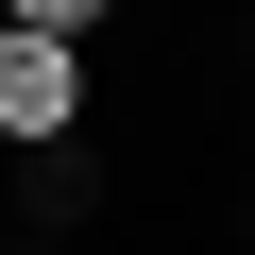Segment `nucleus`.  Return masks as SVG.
I'll return each instance as SVG.
<instances>
[{"instance_id": "nucleus-3", "label": "nucleus", "mask_w": 255, "mask_h": 255, "mask_svg": "<svg viewBox=\"0 0 255 255\" xmlns=\"http://www.w3.org/2000/svg\"><path fill=\"white\" fill-rule=\"evenodd\" d=\"M238 68H255V17H238Z\"/></svg>"}, {"instance_id": "nucleus-1", "label": "nucleus", "mask_w": 255, "mask_h": 255, "mask_svg": "<svg viewBox=\"0 0 255 255\" xmlns=\"http://www.w3.org/2000/svg\"><path fill=\"white\" fill-rule=\"evenodd\" d=\"M85 136V34L0 17V153H68Z\"/></svg>"}, {"instance_id": "nucleus-2", "label": "nucleus", "mask_w": 255, "mask_h": 255, "mask_svg": "<svg viewBox=\"0 0 255 255\" xmlns=\"http://www.w3.org/2000/svg\"><path fill=\"white\" fill-rule=\"evenodd\" d=\"M0 17H51V34H102V17H136V0H0Z\"/></svg>"}]
</instances>
